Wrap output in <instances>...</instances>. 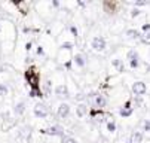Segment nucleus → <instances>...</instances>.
I'll use <instances>...</instances> for the list:
<instances>
[{
    "label": "nucleus",
    "instance_id": "obj_1",
    "mask_svg": "<svg viewBox=\"0 0 150 143\" xmlns=\"http://www.w3.org/2000/svg\"><path fill=\"white\" fill-rule=\"evenodd\" d=\"M25 79L28 80L31 90H40V87H39V75L34 69H28L25 72Z\"/></svg>",
    "mask_w": 150,
    "mask_h": 143
},
{
    "label": "nucleus",
    "instance_id": "obj_2",
    "mask_svg": "<svg viewBox=\"0 0 150 143\" xmlns=\"http://www.w3.org/2000/svg\"><path fill=\"white\" fill-rule=\"evenodd\" d=\"M33 113H34V116L36 118H46L48 115H49V110H48V106L46 105H43V103H37L36 106H34V109H33Z\"/></svg>",
    "mask_w": 150,
    "mask_h": 143
},
{
    "label": "nucleus",
    "instance_id": "obj_3",
    "mask_svg": "<svg viewBox=\"0 0 150 143\" xmlns=\"http://www.w3.org/2000/svg\"><path fill=\"white\" fill-rule=\"evenodd\" d=\"M146 91H147V87H146V84H144V82H141V80H138V82L132 84V92H134L137 97L144 95V94H146Z\"/></svg>",
    "mask_w": 150,
    "mask_h": 143
},
{
    "label": "nucleus",
    "instance_id": "obj_4",
    "mask_svg": "<svg viewBox=\"0 0 150 143\" xmlns=\"http://www.w3.org/2000/svg\"><path fill=\"white\" fill-rule=\"evenodd\" d=\"M91 45H92V48L95 51H104L105 49V39L101 37V36H97V37L92 39V43Z\"/></svg>",
    "mask_w": 150,
    "mask_h": 143
},
{
    "label": "nucleus",
    "instance_id": "obj_5",
    "mask_svg": "<svg viewBox=\"0 0 150 143\" xmlns=\"http://www.w3.org/2000/svg\"><path fill=\"white\" fill-rule=\"evenodd\" d=\"M57 113H58V116L59 118H67L69 115H70V106L67 105V103H61L59 106H58V110H57Z\"/></svg>",
    "mask_w": 150,
    "mask_h": 143
},
{
    "label": "nucleus",
    "instance_id": "obj_6",
    "mask_svg": "<svg viewBox=\"0 0 150 143\" xmlns=\"http://www.w3.org/2000/svg\"><path fill=\"white\" fill-rule=\"evenodd\" d=\"M45 133H46V134H49V136H59V137H64V130H62L61 127H58V125L46 128V130H45Z\"/></svg>",
    "mask_w": 150,
    "mask_h": 143
},
{
    "label": "nucleus",
    "instance_id": "obj_7",
    "mask_svg": "<svg viewBox=\"0 0 150 143\" xmlns=\"http://www.w3.org/2000/svg\"><path fill=\"white\" fill-rule=\"evenodd\" d=\"M55 94L58 97H69V87L66 84H61L55 88Z\"/></svg>",
    "mask_w": 150,
    "mask_h": 143
},
{
    "label": "nucleus",
    "instance_id": "obj_8",
    "mask_svg": "<svg viewBox=\"0 0 150 143\" xmlns=\"http://www.w3.org/2000/svg\"><path fill=\"white\" fill-rule=\"evenodd\" d=\"M15 125H16L15 118H9V119H6V121L2 122V131H9V130L13 128Z\"/></svg>",
    "mask_w": 150,
    "mask_h": 143
},
{
    "label": "nucleus",
    "instance_id": "obj_9",
    "mask_svg": "<svg viewBox=\"0 0 150 143\" xmlns=\"http://www.w3.org/2000/svg\"><path fill=\"white\" fill-rule=\"evenodd\" d=\"M12 112H13L16 116H21V115L25 112V103H24V101H19V103H16V105L13 106Z\"/></svg>",
    "mask_w": 150,
    "mask_h": 143
},
{
    "label": "nucleus",
    "instance_id": "obj_10",
    "mask_svg": "<svg viewBox=\"0 0 150 143\" xmlns=\"http://www.w3.org/2000/svg\"><path fill=\"white\" fill-rule=\"evenodd\" d=\"M76 115L79 116V118H83L85 115H88V106L86 105H79L77 107H76Z\"/></svg>",
    "mask_w": 150,
    "mask_h": 143
},
{
    "label": "nucleus",
    "instance_id": "obj_11",
    "mask_svg": "<svg viewBox=\"0 0 150 143\" xmlns=\"http://www.w3.org/2000/svg\"><path fill=\"white\" fill-rule=\"evenodd\" d=\"M104 9H105L107 14H115L116 12V3L107 0V2H104Z\"/></svg>",
    "mask_w": 150,
    "mask_h": 143
},
{
    "label": "nucleus",
    "instance_id": "obj_12",
    "mask_svg": "<svg viewBox=\"0 0 150 143\" xmlns=\"http://www.w3.org/2000/svg\"><path fill=\"white\" fill-rule=\"evenodd\" d=\"M105 105H107V100H105L104 95H97L95 97V106L97 107L103 109V107H105Z\"/></svg>",
    "mask_w": 150,
    "mask_h": 143
},
{
    "label": "nucleus",
    "instance_id": "obj_13",
    "mask_svg": "<svg viewBox=\"0 0 150 143\" xmlns=\"http://www.w3.org/2000/svg\"><path fill=\"white\" fill-rule=\"evenodd\" d=\"M141 140H143V134H141V133H138V131H135V133L131 136L129 143H141Z\"/></svg>",
    "mask_w": 150,
    "mask_h": 143
},
{
    "label": "nucleus",
    "instance_id": "obj_14",
    "mask_svg": "<svg viewBox=\"0 0 150 143\" xmlns=\"http://www.w3.org/2000/svg\"><path fill=\"white\" fill-rule=\"evenodd\" d=\"M74 63H76L77 67H83V66H85V58H83L82 54H76V57H74Z\"/></svg>",
    "mask_w": 150,
    "mask_h": 143
},
{
    "label": "nucleus",
    "instance_id": "obj_15",
    "mask_svg": "<svg viewBox=\"0 0 150 143\" xmlns=\"http://www.w3.org/2000/svg\"><path fill=\"white\" fill-rule=\"evenodd\" d=\"M132 107H122L120 110H119V115L120 116H123V118H126V116H131L132 115Z\"/></svg>",
    "mask_w": 150,
    "mask_h": 143
},
{
    "label": "nucleus",
    "instance_id": "obj_16",
    "mask_svg": "<svg viewBox=\"0 0 150 143\" xmlns=\"http://www.w3.org/2000/svg\"><path fill=\"white\" fill-rule=\"evenodd\" d=\"M126 36L129 37V39H140V33L138 30H134V28H129L126 31Z\"/></svg>",
    "mask_w": 150,
    "mask_h": 143
},
{
    "label": "nucleus",
    "instance_id": "obj_17",
    "mask_svg": "<svg viewBox=\"0 0 150 143\" xmlns=\"http://www.w3.org/2000/svg\"><path fill=\"white\" fill-rule=\"evenodd\" d=\"M126 58L129 60V61H135V60H138V54H137V51H134V49L128 51V54H126Z\"/></svg>",
    "mask_w": 150,
    "mask_h": 143
},
{
    "label": "nucleus",
    "instance_id": "obj_18",
    "mask_svg": "<svg viewBox=\"0 0 150 143\" xmlns=\"http://www.w3.org/2000/svg\"><path fill=\"white\" fill-rule=\"evenodd\" d=\"M140 39H141V42L144 45H150V31L149 33H144L143 36H140Z\"/></svg>",
    "mask_w": 150,
    "mask_h": 143
},
{
    "label": "nucleus",
    "instance_id": "obj_19",
    "mask_svg": "<svg viewBox=\"0 0 150 143\" xmlns=\"http://www.w3.org/2000/svg\"><path fill=\"white\" fill-rule=\"evenodd\" d=\"M8 92H9L8 85H5V84H0V97H5V95H8Z\"/></svg>",
    "mask_w": 150,
    "mask_h": 143
},
{
    "label": "nucleus",
    "instance_id": "obj_20",
    "mask_svg": "<svg viewBox=\"0 0 150 143\" xmlns=\"http://www.w3.org/2000/svg\"><path fill=\"white\" fill-rule=\"evenodd\" d=\"M61 143H77V142H76V139H73V137L64 136V137L61 139Z\"/></svg>",
    "mask_w": 150,
    "mask_h": 143
},
{
    "label": "nucleus",
    "instance_id": "obj_21",
    "mask_svg": "<svg viewBox=\"0 0 150 143\" xmlns=\"http://www.w3.org/2000/svg\"><path fill=\"white\" fill-rule=\"evenodd\" d=\"M113 66H115V67H117V69H119V72H125V67H123V64L120 63L119 60H115V61H113Z\"/></svg>",
    "mask_w": 150,
    "mask_h": 143
},
{
    "label": "nucleus",
    "instance_id": "obj_22",
    "mask_svg": "<svg viewBox=\"0 0 150 143\" xmlns=\"http://www.w3.org/2000/svg\"><path fill=\"white\" fill-rule=\"evenodd\" d=\"M107 130H109L110 133L116 131V124H115L113 121H110V122H107Z\"/></svg>",
    "mask_w": 150,
    "mask_h": 143
},
{
    "label": "nucleus",
    "instance_id": "obj_23",
    "mask_svg": "<svg viewBox=\"0 0 150 143\" xmlns=\"http://www.w3.org/2000/svg\"><path fill=\"white\" fill-rule=\"evenodd\" d=\"M16 6L21 9V12H23V14H27V9H25V8H27V3H25V2H23V3H18Z\"/></svg>",
    "mask_w": 150,
    "mask_h": 143
},
{
    "label": "nucleus",
    "instance_id": "obj_24",
    "mask_svg": "<svg viewBox=\"0 0 150 143\" xmlns=\"http://www.w3.org/2000/svg\"><path fill=\"white\" fill-rule=\"evenodd\" d=\"M61 48H62V49H71V48H73V43H71V42H66V43L61 45Z\"/></svg>",
    "mask_w": 150,
    "mask_h": 143
},
{
    "label": "nucleus",
    "instance_id": "obj_25",
    "mask_svg": "<svg viewBox=\"0 0 150 143\" xmlns=\"http://www.w3.org/2000/svg\"><path fill=\"white\" fill-rule=\"evenodd\" d=\"M11 118V113L9 112H2V119L3 121H6V119H9Z\"/></svg>",
    "mask_w": 150,
    "mask_h": 143
},
{
    "label": "nucleus",
    "instance_id": "obj_26",
    "mask_svg": "<svg viewBox=\"0 0 150 143\" xmlns=\"http://www.w3.org/2000/svg\"><path fill=\"white\" fill-rule=\"evenodd\" d=\"M129 64H131L132 69H137V67H138V60H135V61H129Z\"/></svg>",
    "mask_w": 150,
    "mask_h": 143
},
{
    "label": "nucleus",
    "instance_id": "obj_27",
    "mask_svg": "<svg viewBox=\"0 0 150 143\" xmlns=\"http://www.w3.org/2000/svg\"><path fill=\"white\" fill-rule=\"evenodd\" d=\"M144 130L146 131H150V121H146L144 122Z\"/></svg>",
    "mask_w": 150,
    "mask_h": 143
},
{
    "label": "nucleus",
    "instance_id": "obj_28",
    "mask_svg": "<svg viewBox=\"0 0 150 143\" xmlns=\"http://www.w3.org/2000/svg\"><path fill=\"white\" fill-rule=\"evenodd\" d=\"M131 15H132V16H137V15H140V11H138V9H132Z\"/></svg>",
    "mask_w": 150,
    "mask_h": 143
},
{
    "label": "nucleus",
    "instance_id": "obj_29",
    "mask_svg": "<svg viewBox=\"0 0 150 143\" xmlns=\"http://www.w3.org/2000/svg\"><path fill=\"white\" fill-rule=\"evenodd\" d=\"M143 30H144L146 33H149V30H150V24H146V26H143Z\"/></svg>",
    "mask_w": 150,
    "mask_h": 143
},
{
    "label": "nucleus",
    "instance_id": "obj_30",
    "mask_svg": "<svg viewBox=\"0 0 150 143\" xmlns=\"http://www.w3.org/2000/svg\"><path fill=\"white\" fill-rule=\"evenodd\" d=\"M49 85H51V82L48 80V82L45 84V91H46V92H49Z\"/></svg>",
    "mask_w": 150,
    "mask_h": 143
},
{
    "label": "nucleus",
    "instance_id": "obj_31",
    "mask_svg": "<svg viewBox=\"0 0 150 143\" xmlns=\"http://www.w3.org/2000/svg\"><path fill=\"white\" fill-rule=\"evenodd\" d=\"M37 54H39V55H43V48H42V46L37 48Z\"/></svg>",
    "mask_w": 150,
    "mask_h": 143
},
{
    "label": "nucleus",
    "instance_id": "obj_32",
    "mask_svg": "<svg viewBox=\"0 0 150 143\" xmlns=\"http://www.w3.org/2000/svg\"><path fill=\"white\" fill-rule=\"evenodd\" d=\"M70 30H71V33H73V34H76V36H77V30H76V27H70Z\"/></svg>",
    "mask_w": 150,
    "mask_h": 143
}]
</instances>
